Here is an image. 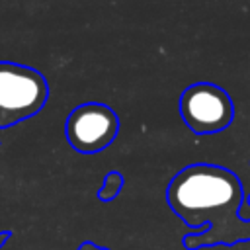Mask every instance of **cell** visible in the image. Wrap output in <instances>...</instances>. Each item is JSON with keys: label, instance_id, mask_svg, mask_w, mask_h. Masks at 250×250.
<instances>
[{"label": "cell", "instance_id": "cell-5", "mask_svg": "<svg viewBox=\"0 0 250 250\" xmlns=\"http://www.w3.org/2000/svg\"><path fill=\"white\" fill-rule=\"evenodd\" d=\"M123 182H125V180H123V174H121V172H117V170L107 172V174L104 176L102 188L98 189V199L104 201V203L113 201V199L119 195V191H121V188H123Z\"/></svg>", "mask_w": 250, "mask_h": 250}, {"label": "cell", "instance_id": "cell-3", "mask_svg": "<svg viewBox=\"0 0 250 250\" xmlns=\"http://www.w3.org/2000/svg\"><path fill=\"white\" fill-rule=\"evenodd\" d=\"M180 115L195 135H213L232 123L234 104L225 88L213 82H195L180 96Z\"/></svg>", "mask_w": 250, "mask_h": 250}, {"label": "cell", "instance_id": "cell-4", "mask_svg": "<svg viewBox=\"0 0 250 250\" xmlns=\"http://www.w3.org/2000/svg\"><path fill=\"white\" fill-rule=\"evenodd\" d=\"M119 133L117 113L100 102L76 105L64 123L68 145L80 154H96L107 148Z\"/></svg>", "mask_w": 250, "mask_h": 250}, {"label": "cell", "instance_id": "cell-2", "mask_svg": "<svg viewBox=\"0 0 250 250\" xmlns=\"http://www.w3.org/2000/svg\"><path fill=\"white\" fill-rule=\"evenodd\" d=\"M47 100L49 82L37 68L0 61V129L37 115Z\"/></svg>", "mask_w": 250, "mask_h": 250}, {"label": "cell", "instance_id": "cell-7", "mask_svg": "<svg viewBox=\"0 0 250 250\" xmlns=\"http://www.w3.org/2000/svg\"><path fill=\"white\" fill-rule=\"evenodd\" d=\"M12 238V230H0V248Z\"/></svg>", "mask_w": 250, "mask_h": 250}, {"label": "cell", "instance_id": "cell-6", "mask_svg": "<svg viewBox=\"0 0 250 250\" xmlns=\"http://www.w3.org/2000/svg\"><path fill=\"white\" fill-rule=\"evenodd\" d=\"M76 250H109V248H104V246H100V244H94V242L86 240V242H82Z\"/></svg>", "mask_w": 250, "mask_h": 250}, {"label": "cell", "instance_id": "cell-1", "mask_svg": "<svg viewBox=\"0 0 250 250\" xmlns=\"http://www.w3.org/2000/svg\"><path fill=\"white\" fill-rule=\"evenodd\" d=\"M244 189L234 172L217 164H189L166 188V203L189 229L182 238L188 250L238 240V211Z\"/></svg>", "mask_w": 250, "mask_h": 250}]
</instances>
